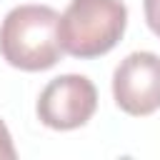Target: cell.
<instances>
[{"label":"cell","instance_id":"5","mask_svg":"<svg viewBox=\"0 0 160 160\" xmlns=\"http://www.w3.org/2000/svg\"><path fill=\"white\" fill-rule=\"evenodd\" d=\"M142 8H145V20L150 30L160 38V0H142Z\"/></svg>","mask_w":160,"mask_h":160},{"label":"cell","instance_id":"2","mask_svg":"<svg viewBox=\"0 0 160 160\" xmlns=\"http://www.w3.org/2000/svg\"><path fill=\"white\" fill-rule=\"evenodd\" d=\"M128 25L122 0H70L60 15L62 50L75 58H98L110 52Z\"/></svg>","mask_w":160,"mask_h":160},{"label":"cell","instance_id":"6","mask_svg":"<svg viewBox=\"0 0 160 160\" xmlns=\"http://www.w3.org/2000/svg\"><path fill=\"white\" fill-rule=\"evenodd\" d=\"M18 152H15V145H12V138L5 128V122L0 120V160H12Z\"/></svg>","mask_w":160,"mask_h":160},{"label":"cell","instance_id":"1","mask_svg":"<svg viewBox=\"0 0 160 160\" xmlns=\"http://www.w3.org/2000/svg\"><path fill=\"white\" fill-rule=\"evenodd\" d=\"M60 15L50 5H18L0 25V52L2 58L28 72L48 70L62 58L60 42Z\"/></svg>","mask_w":160,"mask_h":160},{"label":"cell","instance_id":"4","mask_svg":"<svg viewBox=\"0 0 160 160\" xmlns=\"http://www.w3.org/2000/svg\"><path fill=\"white\" fill-rule=\"evenodd\" d=\"M112 98L128 115H150L160 108V55L130 52L112 72Z\"/></svg>","mask_w":160,"mask_h":160},{"label":"cell","instance_id":"3","mask_svg":"<svg viewBox=\"0 0 160 160\" xmlns=\"http://www.w3.org/2000/svg\"><path fill=\"white\" fill-rule=\"evenodd\" d=\"M98 108V90L85 75H60L45 85L38 98V118L52 130H75L85 125Z\"/></svg>","mask_w":160,"mask_h":160}]
</instances>
